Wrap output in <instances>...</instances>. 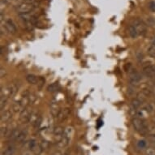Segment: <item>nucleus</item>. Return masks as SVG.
Wrapping results in <instances>:
<instances>
[{
	"label": "nucleus",
	"instance_id": "nucleus-1",
	"mask_svg": "<svg viewBox=\"0 0 155 155\" xmlns=\"http://www.w3.org/2000/svg\"><path fill=\"white\" fill-rule=\"evenodd\" d=\"M132 124L135 131L137 132L139 134L145 135L148 133L149 128L145 120L140 118H133L132 120Z\"/></svg>",
	"mask_w": 155,
	"mask_h": 155
},
{
	"label": "nucleus",
	"instance_id": "nucleus-2",
	"mask_svg": "<svg viewBox=\"0 0 155 155\" xmlns=\"http://www.w3.org/2000/svg\"><path fill=\"white\" fill-rule=\"evenodd\" d=\"M19 86L15 83L8 84L7 86L3 87L1 89V97H5L7 98L12 97L17 93Z\"/></svg>",
	"mask_w": 155,
	"mask_h": 155
},
{
	"label": "nucleus",
	"instance_id": "nucleus-3",
	"mask_svg": "<svg viewBox=\"0 0 155 155\" xmlns=\"http://www.w3.org/2000/svg\"><path fill=\"white\" fill-rule=\"evenodd\" d=\"M36 6L31 3H28L24 2V3H21L17 6L16 8V11L19 14L23 15V14H28V13H31L34 9H35Z\"/></svg>",
	"mask_w": 155,
	"mask_h": 155
},
{
	"label": "nucleus",
	"instance_id": "nucleus-4",
	"mask_svg": "<svg viewBox=\"0 0 155 155\" xmlns=\"http://www.w3.org/2000/svg\"><path fill=\"white\" fill-rule=\"evenodd\" d=\"M128 79H129L130 83L134 86L135 84H137L140 81L141 77H140V75L139 74V72L136 69L131 67L128 69Z\"/></svg>",
	"mask_w": 155,
	"mask_h": 155
},
{
	"label": "nucleus",
	"instance_id": "nucleus-5",
	"mask_svg": "<svg viewBox=\"0 0 155 155\" xmlns=\"http://www.w3.org/2000/svg\"><path fill=\"white\" fill-rule=\"evenodd\" d=\"M132 25L134 26L137 31V33L139 35H145V33H146V31H147V25H146V24L142 21L140 19H136L134 21H133V24H132Z\"/></svg>",
	"mask_w": 155,
	"mask_h": 155
},
{
	"label": "nucleus",
	"instance_id": "nucleus-6",
	"mask_svg": "<svg viewBox=\"0 0 155 155\" xmlns=\"http://www.w3.org/2000/svg\"><path fill=\"white\" fill-rule=\"evenodd\" d=\"M143 72L149 78L155 80V65H146L143 68Z\"/></svg>",
	"mask_w": 155,
	"mask_h": 155
},
{
	"label": "nucleus",
	"instance_id": "nucleus-7",
	"mask_svg": "<svg viewBox=\"0 0 155 155\" xmlns=\"http://www.w3.org/2000/svg\"><path fill=\"white\" fill-rule=\"evenodd\" d=\"M70 114H71V109H69V108H64V109L60 110L59 114L56 117V120L58 122H63L68 117Z\"/></svg>",
	"mask_w": 155,
	"mask_h": 155
},
{
	"label": "nucleus",
	"instance_id": "nucleus-8",
	"mask_svg": "<svg viewBox=\"0 0 155 155\" xmlns=\"http://www.w3.org/2000/svg\"><path fill=\"white\" fill-rule=\"evenodd\" d=\"M33 113V110H30L29 108H25L24 110L21 113V116H20V120H21V123H28L30 120L31 114Z\"/></svg>",
	"mask_w": 155,
	"mask_h": 155
},
{
	"label": "nucleus",
	"instance_id": "nucleus-9",
	"mask_svg": "<svg viewBox=\"0 0 155 155\" xmlns=\"http://www.w3.org/2000/svg\"><path fill=\"white\" fill-rule=\"evenodd\" d=\"M64 127H62V126H57L54 128L53 130V134L54 136V137L56 139H58V141L57 142H59V140H61V138L64 137Z\"/></svg>",
	"mask_w": 155,
	"mask_h": 155
},
{
	"label": "nucleus",
	"instance_id": "nucleus-10",
	"mask_svg": "<svg viewBox=\"0 0 155 155\" xmlns=\"http://www.w3.org/2000/svg\"><path fill=\"white\" fill-rule=\"evenodd\" d=\"M4 27H5L6 30L8 31V33L14 34L16 32V27H15V24L13 23V21L12 20H10V19H8V20H7L5 21Z\"/></svg>",
	"mask_w": 155,
	"mask_h": 155
},
{
	"label": "nucleus",
	"instance_id": "nucleus-11",
	"mask_svg": "<svg viewBox=\"0 0 155 155\" xmlns=\"http://www.w3.org/2000/svg\"><path fill=\"white\" fill-rule=\"evenodd\" d=\"M12 118V112L10 110H2L1 113V117L0 120L2 123H7Z\"/></svg>",
	"mask_w": 155,
	"mask_h": 155
},
{
	"label": "nucleus",
	"instance_id": "nucleus-12",
	"mask_svg": "<svg viewBox=\"0 0 155 155\" xmlns=\"http://www.w3.org/2000/svg\"><path fill=\"white\" fill-rule=\"evenodd\" d=\"M42 79H41L40 77H38L35 75L33 74H29L28 76H26V81L28 82V84H38Z\"/></svg>",
	"mask_w": 155,
	"mask_h": 155
},
{
	"label": "nucleus",
	"instance_id": "nucleus-13",
	"mask_svg": "<svg viewBox=\"0 0 155 155\" xmlns=\"http://www.w3.org/2000/svg\"><path fill=\"white\" fill-rule=\"evenodd\" d=\"M25 109V108L24 107V106L22 105L21 101H17V102H15L12 105V111L14 113H21Z\"/></svg>",
	"mask_w": 155,
	"mask_h": 155
},
{
	"label": "nucleus",
	"instance_id": "nucleus-14",
	"mask_svg": "<svg viewBox=\"0 0 155 155\" xmlns=\"http://www.w3.org/2000/svg\"><path fill=\"white\" fill-rule=\"evenodd\" d=\"M40 116H41V114H39L38 112L33 111V113H32V114H31L30 120H29L28 123H29L30 124L33 125V126H34V124L37 123V121H38Z\"/></svg>",
	"mask_w": 155,
	"mask_h": 155
},
{
	"label": "nucleus",
	"instance_id": "nucleus-15",
	"mask_svg": "<svg viewBox=\"0 0 155 155\" xmlns=\"http://www.w3.org/2000/svg\"><path fill=\"white\" fill-rule=\"evenodd\" d=\"M142 105V102L139 101V100L136 97L134 99L132 100V102H131V110H136L140 108V107Z\"/></svg>",
	"mask_w": 155,
	"mask_h": 155
},
{
	"label": "nucleus",
	"instance_id": "nucleus-16",
	"mask_svg": "<svg viewBox=\"0 0 155 155\" xmlns=\"http://www.w3.org/2000/svg\"><path fill=\"white\" fill-rule=\"evenodd\" d=\"M69 142H70V139L66 137L65 136H64V137L61 138V140L58 142V147L60 148V149L65 148L67 145H68Z\"/></svg>",
	"mask_w": 155,
	"mask_h": 155
},
{
	"label": "nucleus",
	"instance_id": "nucleus-17",
	"mask_svg": "<svg viewBox=\"0 0 155 155\" xmlns=\"http://www.w3.org/2000/svg\"><path fill=\"white\" fill-rule=\"evenodd\" d=\"M21 131L22 130H21L20 128H15L14 130H12V132H11L10 136H9V139L12 140H16V139L19 137V135L21 132Z\"/></svg>",
	"mask_w": 155,
	"mask_h": 155
},
{
	"label": "nucleus",
	"instance_id": "nucleus-18",
	"mask_svg": "<svg viewBox=\"0 0 155 155\" xmlns=\"http://www.w3.org/2000/svg\"><path fill=\"white\" fill-rule=\"evenodd\" d=\"M128 33H129L130 37L132 38H136L139 36L137 31L136 28H135L132 25H131L129 26V28H128Z\"/></svg>",
	"mask_w": 155,
	"mask_h": 155
},
{
	"label": "nucleus",
	"instance_id": "nucleus-19",
	"mask_svg": "<svg viewBox=\"0 0 155 155\" xmlns=\"http://www.w3.org/2000/svg\"><path fill=\"white\" fill-rule=\"evenodd\" d=\"M27 135H28V132H27V131H24V130H22L15 141H17V142H19V143H22L24 140H25L26 137H27Z\"/></svg>",
	"mask_w": 155,
	"mask_h": 155
},
{
	"label": "nucleus",
	"instance_id": "nucleus-20",
	"mask_svg": "<svg viewBox=\"0 0 155 155\" xmlns=\"http://www.w3.org/2000/svg\"><path fill=\"white\" fill-rule=\"evenodd\" d=\"M59 89V85L58 83H53V84H50L48 87H47V91L50 92V93H54V92H57Z\"/></svg>",
	"mask_w": 155,
	"mask_h": 155
},
{
	"label": "nucleus",
	"instance_id": "nucleus-21",
	"mask_svg": "<svg viewBox=\"0 0 155 155\" xmlns=\"http://www.w3.org/2000/svg\"><path fill=\"white\" fill-rule=\"evenodd\" d=\"M31 151H32L35 155H40L41 154V153L42 152V149H41L40 144H38V143H37V144L34 145V147L31 150Z\"/></svg>",
	"mask_w": 155,
	"mask_h": 155
},
{
	"label": "nucleus",
	"instance_id": "nucleus-22",
	"mask_svg": "<svg viewBox=\"0 0 155 155\" xmlns=\"http://www.w3.org/2000/svg\"><path fill=\"white\" fill-rule=\"evenodd\" d=\"M14 152H15V149L13 146H8L5 150L4 152L3 153L2 155H13L14 154Z\"/></svg>",
	"mask_w": 155,
	"mask_h": 155
},
{
	"label": "nucleus",
	"instance_id": "nucleus-23",
	"mask_svg": "<svg viewBox=\"0 0 155 155\" xmlns=\"http://www.w3.org/2000/svg\"><path fill=\"white\" fill-rule=\"evenodd\" d=\"M141 108H143V109L145 110V111L147 112V113H151V112L153 111V106L150 103H145V104H144L141 107Z\"/></svg>",
	"mask_w": 155,
	"mask_h": 155
},
{
	"label": "nucleus",
	"instance_id": "nucleus-24",
	"mask_svg": "<svg viewBox=\"0 0 155 155\" xmlns=\"http://www.w3.org/2000/svg\"><path fill=\"white\" fill-rule=\"evenodd\" d=\"M147 53L148 54L152 57L153 59H155V47L153 46H150L149 48L147 49Z\"/></svg>",
	"mask_w": 155,
	"mask_h": 155
},
{
	"label": "nucleus",
	"instance_id": "nucleus-25",
	"mask_svg": "<svg viewBox=\"0 0 155 155\" xmlns=\"http://www.w3.org/2000/svg\"><path fill=\"white\" fill-rule=\"evenodd\" d=\"M28 99H29V103L30 104H33L36 102V100H37L36 94H33V93H29L28 94Z\"/></svg>",
	"mask_w": 155,
	"mask_h": 155
},
{
	"label": "nucleus",
	"instance_id": "nucleus-26",
	"mask_svg": "<svg viewBox=\"0 0 155 155\" xmlns=\"http://www.w3.org/2000/svg\"><path fill=\"white\" fill-rule=\"evenodd\" d=\"M8 98L5 97H0V107H1V110H3V107L7 104V102H8Z\"/></svg>",
	"mask_w": 155,
	"mask_h": 155
},
{
	"label": "nucleus",
	"instance_id": "nucleus-27",
	"mask_svg": "<svg viewBox=\"0 0 155 155\" xmlns=\"http://www.w3.org/2000/svg\"><path fill=\"white\" fill-rule=\"evenodd\" d=\"M40 145H41V149H42V150H46L49 147H50V142H49V141H47V140H44L41 141V144H40Z\"/></svg>",
	"mask_w": 155,
	"mask_h": 155
},
{
	"label": "nucleus",
	"instance_id": "nucleus-28",
	"mask_svg": "<svg viewBox=\"0 0 155 155\" xmlns=\"http://www.w3.org/2000/svg\"><path fill=\"white\" fill-rule=\"evenodd\" d=\"M146 155H155V149L154 148H148L145 150Z\"/></svg>",
	"mask_w": 155,
	"mask_h": 155
},
{
	"label": "nucleus",
	"instance_id": "nucleus-29",
	"mask_svg": "<svg viewBox=\"0 0 155 155\" xmlns=\"http://www.w3.org/2000/svg\"><path fill=\"white\" fill-rule=\"evenodd\" d=\"M138 147L140 148V149H144V148L146 147V142L145 140H140L138 142Z\"/></svg>",
	"mask_w": 155,
	"mask_h": 155
},
{
	"label": "nucleus",
	"instance_id": "nucleus-30",
	"mask_svg": "<svg viewBox=\"0 0 155 155\" xmlns=\"http://www.w3.org/2000/svg\"><path fill=\"white\" fill-rule=\"evenodd\" d=\"M149 8H150V10L152 11V12H155V2L154 1H152V2H150L149 3Z\"/></svg>",
	"mask_w": 155,
	"mask_h": 155
},
{
	"label": "nucleus",
	"instance_id": "nucleus-31",
	"mask_svg": "<svg viewBox=\"0 0 155 155\" xmlns=\"http://www.w3.org/2000/svg\"><path fill=\"white\" fill-rule=\"evenodd\" d=\"M4 72H5L6 73V71H5V70H4V69H1V77H2V78H3V76H4Z\"/></svg>",
	"mask_w": 155,
	"mask_h": 155
},
{
	"label": "nucleus",
	"instance_id": "nucleus-32",
	"mask_svg": "<svg viewBox=\"0 0 155 155\" xmlns=\"http://www.w3.org/2000/svg\"><path fill=\"white\" fill-rule=\"evenodd\" d=\"M52 155H63V154H62L61 152H59V151H57V152L54 153Z\"/></svg>",
	"mask_w": 155,
	"mask_h": 155
},
{
	"label": "nucleus",
	"instance_id": "nucleus-33",
	"mask_svg": "<svg viewBox=\"0 0 155 155\" xmlns=\"http://www.w3.org/2000/svg\"><path fill=\"white\" fill-rule=\"evenodd\" d=\"M152 46H154V47H155V38H153V40H152Z\"/></svg>",
	"mask_w": 155,
	"mask_h": 155
},
{
	"label": "nucleus",
	"instance_id": "nucleus-34",
	"mask_svg": "<svg viewBox=\"0 0 155 155\" xmlns=\"http://www.w3.org/2000/svg\"><path fill=\"white\" fill-rule=\"evenodd\" d=\"M64 155H68V153H65V154H64Z\"/></svg>",
	"mask_w": 155,
	"mask_h": 155
}]
</instances>
